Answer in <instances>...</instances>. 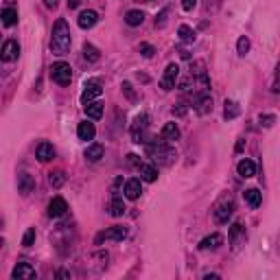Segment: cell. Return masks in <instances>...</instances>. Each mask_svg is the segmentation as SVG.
Wrapping results in <instances>:
<instances>
[{
  "mask_svg": "<svg viewBox=\"0 0 280 280\" xmlns=\"http://www.w3.org/2000/svg\"><path fill=\"white\" fill-rule=\"evenodd\" d=\"M109 214H112V217H122V214H125V201L118 195H114L112 201H109Z\"/></svg>",
  "mask_w": 280,
  "mask_h": 280,
  "instance_id": "obj_24",
  "label": "cell"
},
{
  "mask_svg": "<svg viewBox=\"0 0 280 280\" xmlns=\"http://www.w3.org/2000/svg\"><path fill=\"white\" fill-rule=\"evenodd\" d=\"M147 156L162 164H171L177 158V153L173 147H169L166 140H153V142H147Z\"/></svg>",
  "mask_w": 280,
  "mask_h": 280,
  "instance_id": "obj_2",
  "label": "cell"
},
{
  "mask_svg": "<svg viewBox=\"0 0 280 280\" xmlns=\"http://www.w3.org/2000/svg\"><path fill=\"white\" fill-rule=\"evenodd\" d=\"M51 79L55 83H59V86H68L70 79H72V68H70V64H66V61H55V64L51 66Z\"/></svg>",
  "mask_w": 280,
  "mask_h": 280,
  "instance_id": "obj_4",
  "label": "cell"
},
{
  "mask_svg": "<svg viewBox=\"0 0 280 280\" xmlns=\"http://www.w3.org/2000/svg\"><path fill=\"white\" fill-rule=\"evenodd\" d=\"M177 77H179V66L177 64H169L166 66V70H164V74H162V79H160V88L162 90H173L175 88V83H177Z\"/></svg>",
  "mask_w": 280,
  "mask_h": 280,
  "instance_id": "obj_6",
  "label": "cell"
},
{
  "mask_svg": "<svg viewBox=\"0 0 280 280\" xmlns=\"http://www.w3.org/2000/svg\"><path fill=\"white\" fill-rule=\"evenodd\" d=\"M83 57H86L88 61H99L101 59V52H99V48L96 46H92V44H83Z\"/></svg>",
  "mask_w": 280,
  "mask_h": 280,
  "instance_id": "obj_31",
  "label": "cell"
},
{
  "mask_svg": "<svg viewBox=\"0 0 280 280\" xmlns=\"http://www.w3.org/2000/svg\"><path fill=\"white\" fill-rule=\"evenodd\" d=\"M35 188V179L31 177L29 173H20L18 175V191L22 192V195H29V192H33Z\"/></svg>",
  "mask_w": 280,
  "mask_h": 280,
  "instance_id": "obj_13",
  "label": "cell"
},
{
  "mask_svg": "<svg viewBox=\"0 0 280 280\" xmlns=\"http://www.w3.org/2000/svg\"><path fill=\"white\" fill-rule=\"evenodd\" d=\"M125 236H127V228H122V226H112L109 230L101 232V234L96 236L94 243H96V245H101L103 241H107V239H112V241H122Z\"/></svg>",
  "mask_w": 280,
  "mask_h": 280,
  "instance_id": "obj_8",
  "label": "cell"
},
{
  "mask_svg": "<svg viewBox=\"0 0 280 280\" xmlns=\"http://www.w3.org/2000/svg\"><path fill=\"white\" fill-rule=\"evenodd\" d=\"M121 88H122V92H125V94H127V96H129V99H131V101H134V99H136V92H134V90H131V83H129V81H125V83H122V86H121Z\"/></svg>",
  "mask_w": 280,
  "mask_h": 280,
  "instance_id": "obj_37",
  "label": "cell"
},
{
  "mask_svg": "<svg viewBox=\"0 0 280 280\" xmlns=\"http://www.w3.org/2000/svg\"><path fill=\"white\" fill-rule=\"evenodd\" d=\"M204 278H206V280H217V278H219V274H206Z\"/></svg>",
  "mask_w": 280,
  "mask_h": 280,
  "instance_id": "obj_45",
  "label": "cell"
},
{
  "mask_svg": "<svg viewBox=\"0 0 280 280\" xmlns=\"http://www.w3.org/2000/svg\"><path fill=\"white\" fill-rule=\"evenodd\" d=\"M173 114H177V116H184V114H186V107H184V105H177V107H173Z\"/></svg>",
  "mask_w": 280,
  "mask_h": 280,
  "instance_id": "obj_41",
  "label": "cell"
},
{
  "mask_svg": "<svg viewBox=\"0 0 280 280\" xmlns=\"http://www.w3.org/2000/svg\"><path fill=\"white\" fill-rule=\"evenodd\" d=\"M0 18H2V24H4V26H16V24H18V11H16L13 7L2 9Z\"/></svg>",
  "mask_w": 280,
  "mask_h": 280,
  "instance_id": "obj_26",
  "label": "cell"
},
{
  "mask_svg": "<svg viewBox=\"0 0 280 280\" xmlns=\"http://www.w3.org/2000/svg\"><path fill=\"white\" fill-rule=\"evenodd\" d=\"M48 182H51V186H52V188H61V186H64V182H66L64 171H55V173H51Z\"/></svg>",
  "mask_w": 280,
  "mask_h": 280,
  "instance_id": "obj_32",
  "label": "cell"
},
{
  "mask_svg": "<svg viewBox=\"0 0 280 280\" xmlns=\"http://www.w3.org/2000/svg\"><path fill=\"white\" fill-rule=\"evenodd\" d=\"M68 271H57V278H68Z\"/></svg>",
  "mask_w": 280,
  "mask_h": 280,
  "instance_id": "obj_46",
  "label": "cell"
},
{
  "mask_svg": "<svg viewBox=\"0 0 280 280\" xmlns=\"http://www.w3.org/2000/svg\"><path fill=\"white\" fill-rule=\"evenodd\" d=\"M236 171H239L241 177H254L256 175V164H254L252 160H241L239 164H236Z\"/></svg>",
  "mask_w": 280,
  "mask_h": 280,
  "instance_id": "obj_21",
  "label": "cell"
},
{
  "mask_svg": "<svg viewBox=\"0 0 280 280\" xmlns=\"http://www.w3.org/2000/svg\"><path fill=\"white\" fill-rule=\"evenodd\" d=\"M142 195V184H140V179H129V182L125 184V197L127 199H138V197Z\"/></svg>",
  "mask_w": 280,
  "mask_h": 280,
  "instance_id": "obj_17",
  "label": "cell"
},
{
  "mask_svg": "<svg viewBox=\"0 0 280 280\" xmlns=\"http://www.w3.org/2000/svg\"><path fill=\"white\" fill-rule=\"evenodd\" d=\"M11 276H13V278H29L31 280V278H35L37 274H35V269L29 265V262H18V265L13 267Z\"/></svg>",
  "mask_w": 280,
  "mask_h": 280,
  "instance_id": "obj_12",
  "label": "cell"
},
{
  "mask_svg": "<svg viewBox=\"0 0 280 280\" xmlns=\"http://www.w3.org/2000/svg\"><path fill=\"white\" fill-rule=\"evenodd\" d=\"M197 7V0H182V9L184 11H192Z\"/></svg>",
  "mask_w": 280,
  "mask_h": 280,
  "instance_id": "obj_39",
  "label": "cell"
},
{
  "mask_svg": "<svg viewBox=\"0 0 280 280\" xmlns=\"http://www.w3.org/2000/svg\"><path fill=\"white\" fill-rule=\"evenodd\" d=\"M101 158H103V147H101V144H90V147L86 149V160L88 162H99Z\"/></svg>",
  "mask_w": 280,
  "mask_h": 280,
  "instance_id": "obj_29",
  "label": "cell"
},
{
  "mask_svg": "<svg viewBox=\"0 0 280 280\" xmlns=\"http://www.w3.org/2000/svg\"><path fill=\"white\" fill-rule=\"evenodd\" d=\"M239 112H241V107H239L236 101H226V107H223V118H226V121L236 118V116H239Z\"/></svg>",
  "mask_w": 280,
  "mask_h": 280,
  "instance_id": "obj_28",
  "label": "cell"
},
{
  "mask_svg": "<svg viewBox=\"0 0 280 280\" xmlns=\"http://www.w3.org/2000/svg\"><path fill=\"white\" fill-rule=\"evenodd\" d=\"M44 4H46L48 9H57V4H59V0H44Z\"/></svg>",
  "mask_w": 280,
  "mask_h": 280,
  "instance_id": "obj_43",
  "label": "cell"
},
{
  "mask_svg": "<svg viewBox=\"0 0 280 280\" xmlns=\"http://www.w3.org/2000/svg\"><path fill=\"white\" fill-rule=\"evenodd\" d=\"M70 44H72V39H70V26L64 18H59V20L55 22V26H52V35H51L52 55H59V57L66 55V52L70 51Z\"/></svg>",
  "mask_w": 280,
  "mask_h": 280,
  "instance_id": "obj_1",
  "label": "cell"
},
{
  "mask_svg": "<svg viewBox=\"0 0 280 280\" xmlns=\"http://www.w3.org/2000/svg\"><path fill=\"white\" fill-rule=\"evenodd\" d=\"M96 20H99L96 11H81L77 18V24L81 26V29H92V26L96 24Z\"/></svg>",
  "mask_w": 280,
  "mask_h": 280,
  "instance_id": "obj_18",
  "label": "cell"
},
{
  "mask_svg": "<svg viewBox=\"0 0 280 280\" xmlns=\"http://www.w3.org/2000/svg\"><path fill=\"white\" fill-rule=\"evenodd\" d=\"M66 210H68V204H66V199H61V197H52L51 204H48V217H52V219L64 217Z\"/></svg>",
  "mask_w": 280,
  "mask_h": 280,
  "instance_id": "obj_10",
  "label": "cell"
},
{
  "mask_svg": "<svg viewBox=\"0 0 280 280\" xmlns=\"http://www.w3.org/2000/svg\"><path fill=\"white\" fill-rule=\"evenodd\" d=\"M147 129H149V116L147 114L136 116L134 125H131V140H134L136 144H147L149 140H151L149 134H147Z\"/></svg>",
  "mask_w": 280,
  "mask_h": 280,
  "instance_id": "obj_3",
  "label": "cell"
},
{
  "mask_svg": "<svg viewBox=\"0 0 280 280\" xmlns=\"http://www.w3.org/2000/svg\"><path fill=\"white\" fill-rule=\"evenodd\" d=\"M138 173H140V177H142L144 182H156V179H158V166L140 162V164H138Z\"/></svg>",
  "mask_w": 280,
  "mask_h": 280,
  "instance_id": "obj_15",
  "label": "cell"
},
{
  "mask_svg": "<svg viewBox=\"0 0 280 280\" xmlns=\"http://www.w3.org/2000/svg\"><path fill=\"white\" fill-rule=\"evenodd\" d=\"M66 4H68V9H77L81 4V0H66Z\"/></svg>",
  "mask_w": 280,
  "mask_h": 280,
  "instance_id": "obj_42",
  "label": "cell"
},
{
  "mask_svg": "<svg viewBox=\"0 0 280 280\" xmlns=\"http://www.w3.org/2000/svg\"><path fill=\"white\" fill-rule=\"evenodd\" d=\"M236 51H239V55H247V51H249V39L245 37H239V42H236Z\"/></svg>",
  "mask_w": 280,
  "mask_h": 280,
  "instance_id": "obj_33",
  "label": "cell"
},
{
  "mask_svg": "<svg viewBox=\"0 0 280 280\" xmlns=\"http://www.w3.org/2000/svg\"><path fill=\"white\" fill-rule=\"evenodd\" d=\"M243 197H245V201H247L252 208H258V206L262 204V192L258 191V188H247V191L243 192Z\"/></svg>",
  "mask_w": 280,
  "mask_h": 280,
  "instance_id": "obj_23",
  "label": "cell"
},
{
  "mask_svg": "<svg viewBox=\"0 0 280 280\" xmlns=\"http://www.w3.org/2000/svg\"><path fill=\"white\" fill-rule=\"evenodd\" d=\"M166 13H169V9H162L160 16L156 18V26H164L166 24Z\"/></svg>",
  "mask_w": 280,
  "mask_h": 280,
  "instance_id": "obj_38",
  "label": "cell"
},
{
  "mask_svg": "<svg viewBox=\"0 0 280 280\" xmlns=\"http://www.w3.org/2000/svg\"><path fill=\"white\" fill-rule=\"evenodd\" d=\"M18 57H20V44L16 39H7L2 44V48H0V59L9 64V61H16Z\"/></svg>",
  "mask_w": 280,
  "mask_h": 280,
  "instance_id": "obj_7",
  "label": "cell"
},
{
  "mask_svg": "<svg viewBox=\"0 0 280 280\" xmlns=\"http://www.w3.org/2000/svg\"><path fill=\"white\" fill-rule=\"evenodd\" d=\"M162 140H166V142H173V140L179 138V127L175 125V122H166L164 127H162Z\"/></svg>",
  "mask_w": 280,
  "mask_h": 280,
  "instance_id": "obj_22",
  "label": "cell"
},
{
  "mask_svg": "<svg viewBox=\"0 0 280 280\" xmlns=\"http://www.w3.org/2000/svg\"><path fill=\"white\" fill-rule=\"evenodd\" d=\"M2 243H4V241H2V239H0V247H2Z\"/></svg>",
  "mask_w": 280,
  "mask_h": 280,
  "instance_id": "obj_47",
  "label": "cell"
},
{
  "mask_svg": "<svg viewBox=\"0 0 280 280\" xmlns=\"http://www.w3.org/2000/svg\"><path fill=\"white\" fill-rule=\"evenodd\" d=\"M125 22H127L129 26H140V24L144 22V13L138 11V9H131V11L125 13Z\"/></svg>",
  "mask_w": 280,
  "mask_h": 280,
  "instance_id": "obj_25",
  "label": "cell"
},
{
  "mask_svg": "<svg viewBox=\"0 0 280 280\" xmlns=\"http://www.w3.org/2000/svg\"><path fill=\"white\" fill-rule=\"evenodd\" d=\"M245 236V230H243V226L241 223H234V226L230 228V243H232V247H239V241Z\"/></svg>",
  "mask_w": 280,
  "mask_h": 280,
  "instance_id": "obj_27",
  "label": "cell"
},
{
  "mask_svg": "<svg viewBox=\"0 0 280 280\" xmlns=\"http://www.w3.org/2000/svg\"><path fill=\"white\" fill-rule=\"evenodd\" d=\"M33 243H35V228H29V230L24 232V239H22V245H24V247H31Z\"/></svg>",
  "mask_w": 280,
  "mask_h": 280,
  "instance_id": "obj_34",
  "label": "cell"
},
{
  "mask_svg": "<svg viewBox=\"0 0 280 280\" xmlns=\"http://www.w3.org/2000/svg\"><path fill=\"white\" fill-rule=\"evenodd\" d=\"M192 107H195V112L197 114H208V112H212V99H210L208 94H204V96H197L195 99V103H192Z\"/></svg>",
  "mask_w": 280,
  "mask_h": 280,
  "instance_id": "obj_16",
  "label": "cell"
},
{
  "mask_svg": "<svg viewBox=\"0 0 280 280\" xmlns=\"http://www.w3.org/2000/svg\"><path fill=\"white\" fill-rule=\"evenodd\" d=\"M35 156H37L39 162H51L55 158V149H52L51 142H39L37 149H35Z\"/></svg>",
  "mask_w": 280,
  "mask_h": 280,
  "instance_id": "obj_11",
  "label": "cell"
},
{
  "mask_svg": "<svg viewBox=\"0 0 280 280\" xmlns=\"http://www.w3.org/2000/svg\"><path fill=\"white\" fill-rule=\"evenodd\" d=\"M127 158H129V164H131V166H136V169H138V164H140L138 156H134V153H129V156H127Z\"/></svg>",
  "mask_w": 280,
  "mask_h": 280,
  "instance_id": "obj_40",
  "label": "cell"
},
{
  "mask_svg": "<svg viewBox=\"0 0 280 280\" xmlns=\"http://www.w3.org/2000/svg\"><path fill=\"white\" fill-rule=\"evenodd\" d=\"M94 134H96V129H94V122H90V121H83V122H79V127H77V136H79V140H92L94 138Z\"/></svg>",
  "mask_w": 280,
  "mask_h": 280,
  "instance_id": "obj_14",
  "label": "cell"
},
{
  "mask_svg": "<svg viewBox=\"0 0 280 280\" xmlns=\"http://www.w3.org/2000/svg\"><path fill=\"white\" fill-rule=\"evenodd\" d=\"M140 52H142V57H147V59H149V57H153V52H156V48H153L151 44L142 42V44H140Z\"/></svg>",
  "mask_w": 280,
  "mask_h": 280,
  "instance_id": "obj_35",
  "label": "cell"
},
{
  "mask_svg": "<svg viewBox=\"0 0 280 280\" xmlns=\"http://www.w3.org/2000/svg\"><path fill=\"white\" fill-rule=\"evenodd\" d=\"M243 147H245V140H243V138H241V140H239V142H236V151H243Z\"/></svg>",
  "mask_w": 280,
  "mask_h": 280,
  "instance_id": "obj_44",
  "label": "cell"
},
{
  "mask_svg": "<svg viewBox=\"0 0 280 280\" xmlns=\"http://www.w3.org/2000/svg\"><path fill=\"white\" fill-rule=\"evenodd\" d=\"M142 2H151V0H142Z\"/></svg>",
  "mask_w": 280,
  "mask_h": 280,
  "instance_id": "obj_48",
  "label": "cell"
},
{
  "mask_svg": "<svg viewBox=\"0 0 280 280\" xmlns=\"http://www.w3.org/2000/svg\"><path fill=\"white\" fill-rule=\"evenodd\" d=\"M177 33H179V39H182L184 44H192V42H195V39H197V33L191 29V26H186V24H182V26H179V31H177Z\"/></svg>",
  "mask_w": 280,
  "mask_h": 280,
  "instance_id": "obj_30",
  "label": "cell"
},
{
  "mask_svg": "<svg viewBox=\"0 0 280 280\" xmlns=\"http://www.w3.org/2000/svg\"><path fill=\"white\" fill-rule=\"evenodd\" d=\"M221 243H223V236H221V234H210V236H206V239L199 241V249H201V252H208V249H217Z\"/></svg>",
  "mask_w": 280,
  "mask_h": 280,
  "instance_id": "obj_19",
  "label": "cell"
},
{
  "mask_svg": "<svg viewBox=\"0 0 280 280\" xmlns=\"http://www.w3.org/2000/svg\"><path fill=\"white\" fill-rule=\"evenodd\" d=\"M258 121H261L262 127H271V125L276 122V116H274V114H262V116L258 118Z\"/></svg>",
  "mask_w": 280,
  "mask_h": 280,
  "instance_id": "obj_36",
  "label": "cell"
},
{
  "mask_svg": "<svg viewBox=\"0 0 280 280\" xmlns=\"http://www.w3.org/2000/svg\"><path fill=\"white\" fill-rule=\"evenodd\" d=\"M101 92H103V88H101V81H88L86 83V88H83V92H81V103L83 105H88L90 101H94L96 96H101Z\"/></svg>",
  "mask_w": 280,
  "mask_h": 280,
  "instance_id": "obj_9",
  "label": "cell"
},
{
  "mask_svg": "<svg viewBox=\"0 0 280 280\" xmlns=\"http://www.w3.org/2000/svg\"><path fill=\"white\" fill-rule=\"evenodd\" d=\"M232 212H234V201H232V197H221V201L214 206V221L228 223V219L232 217Z\"/></svg>",
  "mask_w": 280,
  "mask_h": 280,
  "instance_id": "obj_5",
  "label": "cell"
},
{
  "mask_svg": "<svg viewBox=\"0 0 280 280\" xmlns=\"http://www.w3.org/2000/svg\"><path fill=\"white\" fill-rule=\"evenodd\" d=\"M83 109H86V116L92 118V121H99L103 116V103L101 101H90L88 105H83Z\"/></svg>",
  "mask_w": 280,
  "mask_h": 280,
  "instance_id": "obj_20",
  "label": "cell"
}]
</instances>
